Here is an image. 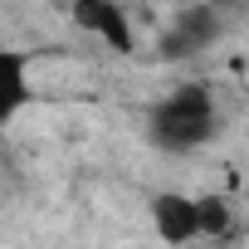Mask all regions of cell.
<instances>
[{
    "label": "cell",
    "instance_id": "obj_1",
    "mask_svg": "<svg viewBox=\"0 0 249 249\" xmlns=\"http://www.w3.org/2000/svg\"><path fill=\"white\" fill-rule=\"evenodd\" d=\"M147 215H152V234L166 239V244L200 239V215H196V196L191 191H161V196H152Z\"/></svg>",
    "mask_w": 249,
    "mask_h": 249
}]
</instances>
